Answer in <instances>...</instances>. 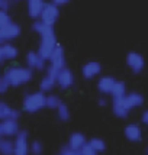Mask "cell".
<instances>
[{"instance_id": "1", "label": "cell", "mask_w": 148, "mask_h": 155, "mask_svg": "<svg viewBox=\"0 0 148 155\" xmlns=\"http://www.w3.org/2000/svg\"><path fill=\"white\" fill-rule=\"evenodd\" d=\"M5 77L7 78L9 84L13 86V87H19L23 86L34 78V71L28 67H22V65H13V67H9L5 71Z\"/></svg>"}, {"instance_id": "2", "label": "cell", "mask_w": 148, "mask_h": 155, "mask_svg": "<svg viewBox=\"0 0 148 155\" xmlns=\"http://www.w3.org/2000/svg\"><path fill=\"white\" fill-rule=\"evenodd\" d=\"M45 93L42 91H34V93H28L23 97L22 101V107L28 113H36L41 109L45 107Z\"/></svg>"}, {"instance_id": "3", "label": "cell", "mask_w": 148, "mask_h": 155, "mask_svg": "<svg viewBox=\"0 0 148 155\" xmlns=\"http://www.w3.org/2000/svg\"><path fill=\"white\" fill-rule=\"evenodd\" d=\"M57 45H58V42H57L55 32H54V31H51V32H48V34H45V35H41L38 52L41 54V57H42L44 60L48 61Z\"/></svg>"}, {"instance_id": "4", "label": "cell", "mask_w": 148, "mask_h": 155, "mask_svg": "<svg viewBox=\"0 0 148 155\" xmlns=\"http://www.w3.org/2000/svg\"><path fill=\"white\" fill-rule=\"evenodd\" d=\"M58 18H60V7L55 6L54 3H51V2H49V3H45L39 20H42L44 23H47L49 26H54L55 22L58 20Z\"/></svg>"}, {"instance_id": "5", "label": "cell", "mask_w": 148, "mask_h": 155, "mask_svg": "<svg viewBox=\"0 0 148 155\" xmlns=\"http://www.w3.org/2000/svg\"><path fill=\"white\" fill-rule=\"evenodd\" d=\"M57 75H58V70H55L52 67L47 68V73L42 77V80L39 83V91L42 93H48L57 86Z\"/></svg>"}, {"instance_id": "6", "label": "cell", "mask_w": 148, "mask_h": 155, "mask_svg": "<svg viewBox=\"0 0 148 155\" xmlns=\"http://www.w3.org/2000/svg\"><path fill=\"white\" fill-rule=\"evenodd\" d=\"M126 65L131 68V71L135 73V74H140L144 67H145V60H144V57H142L140 52H136V51H131L126 54Z\"/></svg>"}, {"instance_id": "7", "label": "cell", "mask_w": 148, "mask_h": 155, "mask_svg": "<svg viewBox=\"0 0 148 155\" xmlns=\"http://www.w3.org/2000/svg\"><path fill=\"white\" fill-rule=\"evenodd\" d=\"M15 152L13 155H29V141H28L26 130H19V134L15 136Z\"/></svg>"}, {"instance_id": "8", "label": "cell", "mask_w": 148, "mask_h": 155, "mask_svg": "<svg viewBox=\"0 0 148 155\" xmlns=\"http://www.w3.org/2000/svg\"><path fill=\"white\" fill-rule=\"evenodd\" d=\"M20 35V26L15 22H10L7 23L6 26H3L0 29V45L2 44H6L9 41L16 39Z\"/></svg>"}, {"instance_id": "9", "label": "cell", "mask_w": 148, "mask_h": 155, "mask_svg": "<svg viewBox=\"0 0 148 155\" xmlns=\"http://www.w3.org/2000/svg\"><path fill=\"white\" fill-rule=\"evenodd\" d=\"M49 67L55 68V70H62L66 68V54H64V48L61 47L60 44L55 47V49L52 51V54L49 57Z\"/></svg>"}, {"instance_id": "10", "label": "cell", "mask_w": 148, "mask_h": 155, "mask_svg": "<svg viewBox=\"0 0 148 155\" xmlns=\"http://www.w3.org/2000/svg\"><path fill=\"white\" fill-rule=\"evenodd\" d=\"M57 86L61 88V90H67V88H71L74 86V74L70 68H62L58 71V75H57Z\"/></svg>"}, {"instance_id": "11", "label": "cell", "mask_w": 148, "mask_h": 155, "mask_svg": "<svg viewBox=\"0 0 148 155\" xmlns=\"http://www.w3.org/2000/svg\"><path fill=\"white\" fill-rule=\"evenodd\" d=\"M19 123L16 120H2L0 122V139L12 138L19 134Z\"/></svg>"}, {"instance_id": "12", "label": "cell", "mask_w": 148, "mask_h": 155, "mask_svg": "<svg viewBox=\"0 0 148 155\" xmlns=\"http://www.w3.org/2000/svg\"><path fill=\"white\" fill-rule=\"evenodd\" d=\"M102 73V64L99 61H87L83 67H81V75L86 80H92L94 77Z\"/></svg>"}, {"instance_id": "13", "label": "cell", "mask_w": 148, "mask_h": 155, "mask_svg": "<svg viewBox=\"0 0 148 155\" xmlns=\"http://www.w3.org/2000/svg\"><path fill=\"white\" fill-rule=\"evenodd\" d=\"M45 62L47 61L41 57V54L38 51H29L26 54V67L31 68V70L42 71L45 68Z\"/></svg>"}, {"instance_id": "14", "label": "cell", "mask_w": 148, "mask_h": 155, "mask_svg": "<svg viewBox=\"0 0 148 155\" xmlns=\"http://www.w3.org/2000/svg\"><path fill=\"white\" fill-rule=\"evenodd\" d=\"M122 101H123L125 107L131 112L132 109L141 107L142 104H144V97H142V94H140V93L132 91V93H126V96H123V97H122Z\"/></svg>"}, {"instance_id": "15", "label": "cell", "mask_w": 148, "mask_h": 155, "mask_svg": "<svg viewBox=\"0 0 148 155\" xmlns=\"http://www.w3.org/2000/svg\"><path fill=\"white\" fill-rule=\"evenodd\" d=\"M125 138L131 142H140L142 139V129L136 123H129L125 126Z\"/></svg>"}, {"instance_id": "16", "label": "cell", "mask_w": 148, "mask_h": 155, "mask_svg": "<svg viewBox=\"0 0 148 155\" xmlns=\"http://www.w3.org/2000/svg\"><path fill=\"white\" fill-rule=\"evenodd\" d=\"M28 2V15L32 18V19H39L41 13L44 10L45 6V2L44 0H26Z\"/></svg>"}, {"instance_id": "17", "label": "cell", "mask_w": 148, "mask_h": 155, "mask_svg": "<svg viewBox=\"0 0 148 155\" xmlns=\"http://www.w3.org/2000/svg\"><path fill=\"white\" fill-rule=\"evenodd\" d=\"M115 83H116V80L112 75H103L97 81V90L100 91L102 94H110L112 90H113Z\"/></svg>"}, {"instance_id": "18", "label": "cell", "mask_w": 148, "mask_h": 155, "mask_svg": "<svg viewBox=\"0 0 148 155\" xmlns=\"http://www.w3.org/2000/svg\"><path fill=\"white\" fill-rule=\"evenodd\" d=\"M87 143V139H86V136L83 135L81 132H74V134H71L70 135V138H68V147L70 148L76 149V151H80L84 145Z\"/></svg>"}, {"instance_id": "19", "label": "cell", "mask_w": 148, "mask_h": 155, "mask_svg": "<svg viewBox=\"0 0 148 155\" xmlns=\"http://www.w3.org/2000/svg\"><path fill=\"white\" fill-rule=\"evenodd\" d=\"M2 52H3L5 61H10L18 57V48L15 47L13 44L6 42V44H2Z\"/></svg>"}, {"instance_id": "20", "label": "cell", "mask_w": 148, "mask_h": 155, "mask_svg": "<svg viewBox=\"0 0 148 155\" xmlns=\"http://www.w3.org/2000/svg\"><path fill=\"white\" fill-rule=\"evenodd\" d=\"M15 152V143L9 138L0 139V154L2 155H13Z\"/></svg>"}, {"instance_id": "21", "label": "cell", "mask_w": 148, "mask_h": 155, "mask_svg": "<svg viewBox=\"0 0 148 155\" xmlns=\"http://www.w3.org/2000/svg\"><path fill=\"white\" fill-rule=\"evenodd\" d=\"M110 96L113 97V99H121L123 96H126V84L123 83V81H118L115 83L113 86V90H112V93Z\"/></svg>"}, {"instance_id": "22", "label": "cell", "mask_w": 148, "mask_h": 155, "mask_svg": "<svg viewBox=\"0 0 148 155\" xmlns=\"http://www.w3.org/2000/svg\"><path fill=\"white\" fill-rule=\"evenodd\" d=\"M32 29H34L36 34L39 35H45L48 34V32H51V31H54V28L52 26H49V25H47V23H44L42 20H35L34 23H32Z\"/></svg>"}, {"instance_id": "23", "label": "cell", "mask_w": 148, "mask_h": 155, "mask_svg": "<svg viewBox=\"0 0 148 155\" xmlns=\"http://www.w3.org/2000/svg\"><path fill=\"white\" fill-rule=\"evenodd\" d=\"M87 143L96 152H103V151L106 149V142L103 141L102 138H92L90 141H87Z\"/></svg>"}, {"instance_id": "24", "label": "cell", "mask_w": 148, "mask_h": 155, "mask_svg": "<svg viewBox=\"0 0 148 155\" xmlns=\"http://www.w3.org/2000/svg\"><path fill=\"white\" fill-rule=\"evenodd\" d=\"M61 103L62 101H61V99L57 94H48L45 97V107H48V109H55L57 110Z\"/></svg>"}, {"instance_id": "25", "label": "cell", "mask_w": 148, "mask_h": 155, "mask_svg": "<svg viewBox=\"0 0 148 155\" xmlns=\"http://www.w3.org/2000/svg\"><path fill=\"white\" fill-rule=\"evenodd\" d=\"M12 110H13V107H10L7 103L0 101V122L2 120H9V119H10Z\"/></svg>"}, {"instance_id": "26", "label": "cell", "mask_w": 148, "mask_h": 155, "mask_svg": "<svg viewBox=\"0 0 148 155\" xmlns=\"http://www.w3.org/2000/svg\"><path fill=\"white\" fill-rule=\"evenodd\" d=\"M57 116H58V119L62 122H67L70 119V109L66 103H61L58 109H57Z\"/></svg>"}, {"instance_id": "27", "label": "cell", "mask_w": 148, "mask_h": 155, "mask_svg": "<svg viewBox=\"0 0 148 155\" xmlns=\"http://www.w3.org/2000/svg\"><path fill=\"white\" fill-rule=\"evenodd\" d=\"M29 152L32 155H41L44 152V145H42V142L34 141L31 145H29Z\"/></svg>"}, {"instance_id": "28", "label": "cell", "mask_w": 148, "mask_h": 155, "mask_svg": "<svg viewBox=\"0 0 148 155\" xmlns=\"http://www.w3.org/2000/svg\"><path fill=\"white\" fill-rule=\"evenodd\" d=\"M12 19H10V16L7 12H3V10H0V29L3 26H6L7 23H10Z\"/></svg>"}, {"instance_id": "29", "label": "cell", "mask_w": 148, "mask_h": 155, "mask_svg": "<svg viewBox=\"0 0 148 155\" xmlns=\"http://www.w3.org/2000/svg\"><path fill=\"white\" fill-rule=\"evenodd\" d=\"M10 87V84H9V81L5 75H0V94H3V93H6L7 90Z\"/></svg>"}, {"instance_id": "30", "label": "cell", "mask_w": 148, "mask_h": 155, "mask_svg": "<svg viewBox=\"0 0 148 155\" xmlns=\"http://www.w3.org/2000/svg\"><path fill=\"white\" fill-rule=\"evenodd\" d=\"M60 155H81V154H80V151H76V149L70 148L68 145H66V147L61 148Z\"/></svg>"}, {"instance_id": "31", "label": "cell", "mask_w": 148, "mask_h": 155, "mask_svg": "<svg viewBox=\"0 0 148 155\" xmlns=\"http://www.w3.org/2000/svg\"><path fill=\"white\" fill-rule=\"evenodd\" d=\"M80 154L81 155H99V152H96V151H94L89 143H86V145L80 149Z\"/></svg>"}, {"instance_id": "32", "label": "cell", "mask_w": 148, "mask_h": 155, "mask_svg": "<svg viewBox=\"0 0 148 155\" xmlns=\"http://www.w3.org/2000/svg\"><path fill=\"white\" fill-rule=\"evenodd\" d=\"M19 117H20V112L18 110V109H13V110H12V113H10V119H9V120H16L18 122Z\"/></svg>"}, {"instance_id": "33", "label": "cell", "mask_w": 148, "mask_h": 155, "mask_svg": "<svg viewBox=\"0 0 148 155\" xmlns=\"http://www.w3.org/2000/svg\"><path fill=\"white\" fill-rule=\"evenodd\" d=\"M141 122L144 123V125H147V126H148V109H145V110L142 112V115H141Z\"/></svg>"}, {"instance_id": "34", "label": "cell", "mask_w": 148, "mask_h": 155, "mask_svg": "<svg viewBox=\"0 0 148 155\" xmlns=\"http://www.w3.org/2000/svg\"><path fill=\"white\" fill-rule=\"evenodd\" d=\"M70 0H51V3H54L55 6H64V5H67Z\"/></svg>"}, {"instance_id": "35", "label": "cell", "mask_w": 148, "mask_h": 155, "mask_svg": "<svg viewBox=\"0 0 148 155\" xmlns=\"http://www.w3.org/2000/svg\"><path fill=\"white\" fill-rule=\"evenodd\" d=\"M97 103H99V106H102V107L108 104V101H106V99H105V97H100V99L97 100Z\"/></svg>"}, {"instance_id": "36", "label": "cell", "mask_w": 148, "mask_h": 155, "mask_svg": "<svg viewBox=\"0 0 148 155\" xmlns=\"http://www.w3.org/2000/svg\"><path fill=\"white\" fill-rule=\"evenodd\" d=\"M5 58H3V52H2V45H0V62H3Z\"/></svg>"}, {"instance_id": "37", "label": "cell", "mask_w": 148, "mask_h": 155, "mask_svg": "<svg viewBox=\"0 0 148 155\" xmlns=\"http://www.w3.org/2000/svg\"><path fill=\"white\" fill-rule=\"evenodd\" d=\"M2 5H3V0H0V10H2Z\"/></svg>"}, {"instance_id": "38", "label": "cell", "mask_w": 148, "mask_h": 155, "mask_svg": "<svg viewBox=\"0 0 148 155\" xmlns=\"http://www.w3.org/2000/svg\"><path fill=\"white\" fill-rule=\"evenodd\" d=\"M147 155H148V148H147Z\"/></svg>"}, {"instance_id": "39", "label": "cell", "mask_w": 148, "mask_h": 155, "mask_svg": "<svg viewBox=\"0 0 148 155\" xmlns=\"http://www.w3.org/2000/svg\"><path fill=\"white\" fill-rule=\"evenodd\" d=\"M15 2H18V0H15Z\"/></svg>"}]
</instances>
